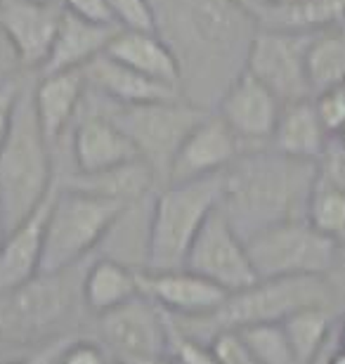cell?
Segmentation results:
<instances>
[{
	"instance_id": "cell-1",
	"label": "cell",
	"mask_w": 345,
	"mask_h": 364,
	"mask_svg": "<svg viewBox=\"0 0 345 364\" xmlns=\"http://www.w3.org/2000/svg\"><path fill=\"white\" fill-rule=\"evenodd\" d=\"M319 161L286 156L272 147L241 151L220 173V210L241 239L286 220L305 218Z\"/></svg>"
},
{
	"instance_id": "cell-2",
	"label": "cell",
	"mask_w": 345,
	"mask_h": 364,
	"mask_svg": "<svg viewBox=\"0 0 345 364\" xmlns=\"http://www.w3.org/2000/svg\"><path fill=\"white\" fill-rule=\"evenodd\" d=\"M55 189L53 144L33 109L31 88H21L12 126L0 144V218L10 232Z\"/></svg>"
},
{
	"instance_id": "cell-3",
	"label": "cell",
	"mask_w": 345,
	"mask_h": 364,
	"mask_svg": "<svg viewBox=\"0 0 345 364\" xmlns=\"http://www.w3.org/2000/svg\"><path fill=\"white\" fill-rule=\"evenodd\" d=\"M310 305H331L334 291L327 277H282V279H258L251 287L234 291L223 301V305L203 317H171L173 326L189 338L201 343L220 331H237L253 324L284 322L293 312L310 308ZM341 312V310H339Z\"/></svg>"
},
{
	"instance_id": "cell-4",
	"label": "cell",
	"mask_w": 345,
	"mask_h": 364,
	"mask_svg": "<svg viewBox=\"0 0 345 364\" xmlns=\"http://www.w3.org/2000/svg\"><path fill=\"white\" fill-rule=\"evenodd\" d=\"M223 182L218 176L185 182H168L156 192L149 215V249L147 267L152 272L185 267L203 223L220 206Z\"/></svg>"
},
{
	"instance_id": "cell-5",
	"label": "cell",
	"mask_w": 345,
	"mask_h": 364,
	"mask_svg": "<svg viewBox=\"0 0 345 364\" xmlns=\"http://www.w3.org/2000/svg\"><path fill=\"white\" fill-rule=\"evenodd\" d=\"M76 267L64 272H38L21 287L0 294V341L5 343H48L71 336L73 312L83 305Z\"/></svg>"
},
{
	"instance_id": "cell-6",
	"label": "cell",
	"mask_w": 345,
	"mask_h": 364,
	"mask_svg": "<svg viewBox=\"0 0 345 364\" xmlns=\"http://www.w3.org/2000/svg\"><path fill=\"white\" fill-rule=\"evenodd\" d=\"M126 206L130 203L83 189L57 187L46 225L41 272H64L83 265L100 249L107 232L119 220Z\"/></svg>"
},
{
	"instance_id": "cell-7",
	"label": "cell",
	"mask_w": 345,
	"mask_h": 364,
	"mask_svg": "<svg viewBox=\"0 0 345 364\" xmlns=\"http://www.w3.org/2000/svg\"><path fill=\"white\" fill-rule=\"evenodd\" d=\"M112 107L114 109H109L107 114L130 137L139 159L154 171L156 180H164V185L180 144L208 114L206 107L189 105L185 97Z\"/></svg>"
},
{
	"instance_id": "cell-8",
	"label": "cell",
	"mask_w": 345,
	"mask_h": 364,
	"mask_svg": "<svg viewBox=\"0 0 345 364\" xmlns=\"http://www.w3.org/2000/svg\"><path fill=\"white\" fill-rule=\"evenodd\" d=\"M248 258L258 279L327 277L339 244L319 235L305 218L286 220L246 239Z\"/></svg>"
},
{
	"instance_id": "cell-9",
	"label": "cell",
	"mask_w": 345,
	"mask_h": 364,
	"mask_svg": "<svg viewBox=\"0 0 345 364\" xmlns=\"http://www.w3.org/2000/svg\"><path fill=\"white\" fill-rule=\"evenodd\" d=\"M97 326L100 343L123 364H154L171 350L168 315L144 294L100 315Z\"/></svg>"
},
{
	"instance_id": "cell-10",
	"label": "cell",
	"mask_w": 345,
	"mask_h": 364,
	"mask_svg": "<svg viewBox=\"0 0 345 364\" xmlns=\"http://www.w3.org/2000/svg\"><path fill=\"white\" fill-rule=\"evenodd\" d=\"M310 33L255 28L248 38L244 69L272 90L282 105L310 100L312 88L307 81L305 53Z\"/></svg>"
},
{
	"instance_id": "cell-11",
	"label": "cell",
	"mask_w": 345,
	"mask_h": 364,
	"mask_svg": "<svg viewBox=\"0 0 345 364\" xmlns=\"http://www.w3.org/2000/svg\"><path fill=\"white\" fill-rule=\"evenodd\" d=\"M185 267L218 284L227 294H234V291H241L258 282V274L248 258L246 242L232 228L220 206L213 210L201 232L196 235L192 249L187 253Z\"/></svg>"
},
{
	"instance_id": "cell-12",
	"label": "cell",
	"mask_w": 345,
	"mask_h": 364,
	"mask_svg": "<svg viewBox=\"0 0 345 364\" xmlns=\"http://www.w3.org/2000/svg\"><path fill=\"white\" fill-rule=\"evenodd\" d=\"M282 102L251 71L241 69L220 97L218 116L248 149L267 147L282 116Z\"/></svg>"
},
{
	"instance_id": "cell-13",
	"label": "cell",
	"mask_w": 345,
	"mask_h": 364,
	"mask_svg": "<svg viewBox=\"0 0 345 364\" xmlns=\"http://www.w3.org/2000/svg\"><path fill=\"white\" fill-rule=\"evenodd\" d=\"M241 151H244V144L234 135V130L218 114L208 112L180 144L178 154L168 168L166 185L218 176L234 159H239Z\"/></svg>"
},
{
	"instance_id": "cell-14",
	"label": "cell",
	"mask_w": 345,
	"mask_h": 364,
	"mask_svg": "<svg viewBox=\"0 0 345 364\" xmlns=\"http://www.w3.org/2000/svg\"><path fill=\"white\" fill-rule=\"evenodd\" d=\"M62 19V5L36 0H0V31L10 43L21 67L38 69L46 64Z\"/></svg>"
},
{
	"instance_id": "cell-15",
	"label": "cell",
	"mask_w": 345,
	"mask_h": 364,
	"mask_svg": "<svg viewBox=\"0 0 345 364\" xmlns=\"http://www.w3.org/2000/svg\"><path fill=\"white\" fill-rule=\"evenodd\" d=\"M139 294L149 296L171 317H203L216 312L230 294L187 267L180 270H139Z\"/></svg>"
},
{
	"instance_id": "cell-16",
	"label": "cell",
	"mask_w": 345,
	"mask_h": 364,
	"mask_svg": "<svg viewBox=\"0 0 345 364\" xmlns=\"http://www.w3.org/2000/svg\"><path fill=\"white\" fill-rule=\"evenodd\" d=\"M73 168L78 176H95L137 161V147L107 112L85 114L73 128Z\"/></svg>"
},
{
	"instance_id": "cell-17",
	"label": "cell",
	"mask_w": 345,
	"mask_h": 364,
	"mask_svg": "<svg viewBox=\"0 0 345 364\" xmlns=\"http://www.w3.org/2000/svg\"><path fill=\"white\" fill-rule=\"evenodd\" d=\"M87 90H95L112 105H147V102L180 100V85L161 83L139 74L126 64L112 60L109 55H97L83 67Z\"/></svg>"
},
{
	"instance_id": "cell-18",
	"label": "cell",
	"mask_w": 345,
	"mask_h": 364,
	"mask_svg": "<svg viewBox=\"0 0 345 364\" xmlns=\"http://www.w3.org/2000/svg\"><path fill=\"white\" fill-rule=\"evenodd\" d=\"M55 192L57 185L26 220H21L17 228H12L5 235L3 249H0V294L21 287L41 272L46 225L55 201Z\"/></svg>"
},
{
	"instance_id": "cell-19",
	"label": "cell",
	"mask_w": 345,
	"mask_h": 364,
	"mask_svg": "<svg viewBox=\"0 0 345 364\" xmlns=\"http://www.w3.org/2000/svg\"><path fill=\"white\" fill-rule=\"evenodd\" d=\"M33 109L38 123L46 133L48 142L53 144L57 137L67 130L83 107L87 83L83 69L55 71V74H41L31 85Z\"/></svg>"
},
{
	"instance_id": "cell-20",
	"label": "cell",
	"mask_w": 345,
	"mask_h": 364,
	"mask_svg": "<svg viewBox=\"0 0 345 364\" xmlns=\"http://www.w3.org/2000/svg\"><path fill=\"white\" fill-rule=\"evenodd\" d=\"M105 55L154 78V81L182 88V64L178 55L173 53V48L156 31L116 28L112 41L107 43Z\"/></svg>"
},
{
	"instance_id": "cell-21",
	"label": "cell",
	"mask_w": 345,
	"mask_h": 364,
	"mask_svg": "<svg viewBox=\"0 0 345 364\" xmlns=\"http://www.w3.org/2000/svg\"><path fill=\"white\" fill-rule=\"evenodd\" d=\"M255 28L289 33H317L345 21V0H284V3H239Z\"/></svg>"
},
{
	"instance_id": "cell-22",
	"label": "cell",
	"mask_w": 345,
	"mask_h": 364,
	"mask_svg": "<svg viewBox=\"0 0 345 364\" xmlns=\"http://www.w3.org/2000/svg\"><path fill=\"white\" fill-rule=\"evenodd\" d=\"M116 28L121 26L95 24V21L80 19L62 7L60 26H57L55 41L50 46L48 60L41 67V74L83 69L87 62H92L95 57L105 53L107 43L112 41Z\"/></svg>"
},
{
	"instance_id": "cell-23",
	"label": "cell",
	"mask_w": 345,
	"mask_h": 364,
	"mask_svg": "<svg viewBox=\"0 0 345 364\" xmlns=\"http://www.w3.org/2000/svg\"><path fill=\"white\" fill-rule=\"evenodd\" d=\"M329 142H331V135L322 126L317 109H314V102L310 97L282 107V116H279L270 147L286 156L319 161L324 156Z\"/></svg>"
},
{
	"instance_id": "cell-24",
	"label": "cell",
	"mask_w": 345,
	"mask_h": 364,
	"mask_svg": "<svg viewBox=\"0 0 345 364\" xmlns=\"http://www.w3.org/2000/svg\"><path fill=\"white\" fill-rule=\"evenodd\" d=\"M139 270L119 263L114 258L97 256L85 265L80 279L83 308L95 317L128 303L139 294Z\"/></svg>"
},
{
	"instance_id": "cell-25",
	"label": "cell",
	"mask_w": 345,
	"mask_h": 364,
	"mask_svg": "<svg viewBox=\"0 0 345 364\" xmlns=\"http://www.w3.org/2000/svg\"><path fill=\"white\" fill-rule=\"evenodd\" d=\"M156 182L154 171L147 166L142 159L130 161L119 168L105 171V173H95V176H71L67 178L62 187H73V189H83V192L107 196V199L121 201V203H135L139 199H147Z\"/></svg>"
},
{
	"instance_id": "cell-26",
	"label": "cell",
	"mask_w": 345,
	"mask_h": 364,
	"mask_svg": "<svg viewBox=\"0 0 345 364\" xmlns=\"http://www.w3.org/2000/svg\"><path fill=\"white\" fill-rule=\"evenodd\" d=\"M305 67L312 95L345 85V21L310 33Z\"/></svg>"
},
{
	"instance_id": "cell-27",
	"label": "cell",
	"mask_w": 345,
	"mask_h": 364,
	"mask_svg": "<svg viewBox=\"0 0 345 364\" xmlns=\"http://www.w3.org/2000/svg\"><path fill=\"white\" fill-rule=\"evenodd\" d=\"M341 312L331 305H310L293 312L282 322L286 338L300 364H312L324 350L339 326Z\"/></svg>"
},
{
	"instance_id": "cell-28",
	"label": "cell",
	"mask_w": 345,
	"mask_h": 364,
	"mask_svg": "<svg viewBox=\"0 0 345 364\" xmlns=\"http://www.w3.org/2000/svg\"><path fill=\"white\" fill-rule=\"evenodd\" d=\"M319 166V164H317ZM305 220L312 225L319 235L331 239L336 244L345 242V189L319 173L314 178L310 199H307Z\"/></svg>"
},
{
	"instance_id": "cell-29",
	"label": "cell",
	"mask_w": 345,
	"mask_h": 364,
	"mask_svg": "<svg viewBox=\"0 0 345 364\" xmlns=\"http://www.w3.org/2000/svg\"><path fill=\"white\" fill-rule=\"evenodd\" d=\"M237 333L260 364H300L286 338L282 322L244 326L237 329Z\"/></svg>"
},
{
	"instance_id": "cell-30",
	"label": "cell",
	"mask_w": 345,
	"mask_h": 364,
	"mask_svg": "<svg viewBox=\"0 0 345 364\" xmlns=\"http://www.w3.org/2000/svg\"><path fill=\"white\" fill-rule=\"evenodd\" d=\"M107 5L121 28L156 31V12L152 0H107Z\"/></svg>"
},
{
	"instance_id": "cell-31",
	"label": "cell",
	"mask_w": 345,
	"mask_h": 364,
	"mask_svg": "<svg viewBox=\"0 0 345 364\" xmlns=\"http://www.w3.org/2000/svg\"><path fill=\"white\" fill-rule=\"evenodd\" d=\"M312 102H314V109H317L322 126L334 137L345 123V85H336V88L312 95Z\"/></svg>"
},
{
	"instance_id": "cell-32",
	"label": "cell",
	"mask_w": 345,
	"mask_h": 364,
	"mask_svg": "<svg viewBox=\"0 0 345 364\" xmlns=\"http://www.w3.org/2000/svg\"><path fill=\"white\" fill-rule=\"evenodd\" d=\"M168 324H171V350H168V358H173L180 364H220V360L211 353L206 343L180 333L173 326L171 317H168Z\"/></svg>"
},
{
	"instance_id": "cell-33",
	"label": "cell",
	"mask_w": 345,
	"mask_h": 364,
	"mask_svg": "<svg viewBox=\"0 0 345 364\" xmlns=\"http://www.w3.org/2000/svg\"><path fill=\"white\" fill-rule=\"evenodd\" d=\"M112 355L100 341L73 336L67 346L62 348L60 358L55 364H112Z\"/></svg>"
},
{
	"instance_id": "cell-34",
	"label": "cell",
	"mask_w": 345,
	"mask_h": 364,
	"mask_svg": "<svg viewBox=\"0 0 345 364\" xmlns=\"http://www.w3.org/2000/svg\"><path fill=\"white\" fill-rule=\"evenodd\" d=\"M206 346L220 360V364H260L237 331H220Z\"/></svg>"
},
{
	"instance_id": "cell-35",
	"label": "cell",
	"mask_w": 345,
	"mask_h": 364,
	"mask_svg": "<svg viewBox=\"0 0 345 364\" xmlns=\"http://www.w3.org/2000/svg\"><path fill=\"white\" fill-rule=\"evenodd\" d=\"M62 7L67 12L76 14V17H80V19L95 21V24L119 26L112 10H109L107 0H62Z\"/></svg>"
},
{
	"instance_id": "cell-36",
	"label": "cell",
	"mask_w": 345,
	"mask_h": 364,
	"mask_svg": "<svg viewBox=\"0 0 345 364\" xmlns=\"http://www.w3.org/2000/svg\"><path fill=\"white\" fill-rule=\"evenodd\" d=\"M21 88H24V85H19L14 78H7V81L0 83V144H3L7 130L12 126L14 109H17Z\"/></svg>"
},
{
	"instance_id": "cell-37",
	"label": "cell",
	"mask_w": 345,
	"mask_h": 364,
	"mask_svg": "<svg viewBox=\"0 0 345 364\" xmlns=\"http://www.w3.org/2000/svg\"><path fill=\"white\" fill-rule=\"evenodd\" d=\"M319 173H324L327 178L339 182L345 189V147H341L334 137H331V142H329L324 156L319 159Z\"/></svg>"
},
{
	"instance_id": "cell-38",
	"label": "cell",
	"mask_w": 345,
	"mask_h": 364,
	"mask_svg": "<svg viewBox=\"0 0 345 364\" xmlns=\"http://www.w3.org/2000/svg\"><path fill=\"white\" fill-rule=\"evenodd\" d=\"M327 282L334 291V301L339 305L341 315H345V242L336 249V258L331 270L327 272Z\"/></svg>"
},
{
	"instance_id": "cell-39",
	"label": "cell",
	"mask_w": 345,
	"mask_h": 364,
	"mask_svg": "<svg viewBox=\"0 0 345 364\" xmlns=\"http://www.w3.org/2000/svg\"><path fill=\"white\" fill-rule=\"evenodd\" d=\"M71 338H73V333H71V336H62V338L48 341V343H41L38 350L28 353V355H24V358H19V360H14V362H5V364H55L57 358H60L62 348L67 346Z\"/></svg>"
},
{
	"instance_id": "cell-40",
	"label": "cell",
	"mask_w": 345,
	"mask_h": 364,
	"mask_svg": "<svg viewBox=\"0 0 345 364\" xmlns=\"http://www.w3.org/2000/svg\"><path fill=\"white\" fill-rule=\"evenodd\" d=\"M336 333H339V343L345 348V315H341L339 326H336Z\"/></svg>"
},
{
	"instance_id": "cell-41",
	"label": "cell",
	"mask_w": 345,
	"mask_h": 364,
	"mask_svg": "<svg viewBox=\"0 0 345 364\" xmlns=\"http://www.w3.org/2000/svg\"><path fill=\"white\" fill-rule=\"evenodd\" d=\"M334 140H336V142H339V144H341V147H345V123H343V126L339 128V133H336V135H334Z\"/></svg>"
},
{
	"instance_id": "cell-42",
	"label": "cell",
	"mask_w": 345,
	"mask_h": 364,
	"mask_svg": "<svg viewBox=\"0 0 345 364\" xmlns=\"http://www.w3.org/2000/svg\"><path fill=\"white\" fill-rule=\"evenodd\" d=\"M5 235H7V230H5V225H3V218H0V249H3V242H5Z\"/></svg>"
},
{
	"instance_id": "cell-43",
	"label": "cell",
	"mask_w": 345,
	"mask_h": 364,
	"mask_svg": "<svg viewBox=\"0 0 345 364\" xmlns=\"http://www.w3.org/2000/svg\"><path fill=\"white\" fill-rule=\"evenodd\" d=\"M237 3H284V0H237Z\"/></svg>"
},
{
	"instance_id": "cell-44",
	"label": "cell",
	"mask_w": 345,
	"mask_h": 364,
	"mask_svg": "<svg viewBox=\"0 0 345 364\" xmlns=\"http://www.w3.org/2000/svg\"><path fill=\"white\" fill-rule=\"evenodd\" d=\"M36 3H46V5H62V0H36Z\"/></svg>"
},
{
	"instance_id": "cell-45",
	"label": "cell",
	"mask_w": 345,
	"mask_h": 364,
	"mask_svg": "<svg viewBox=\"0 0 345 364\" xmlns=\"http://www.w3.org/2000/svg\"><path fill=\"white\" fill-rule=\"evenodd\" d=\"M154 364H180V362H175L173 358H166V360H161V362H154Z\"/></svg>"
},
{
	"instance_id": "cell-46",
	"label": "cell",
	"mask_w": 345,
	"mask_h": 364,
	"mask_svg": "<svg viewBox=\"0 0 345 364\" xmlns=\"http://www.w3.org/2000/svg\"><path fill=\"white\" fill-rule=\"evenodd\" d=\"M112 364H123V362H119V360H112Z\"/></svg>"
}]
</instances>
